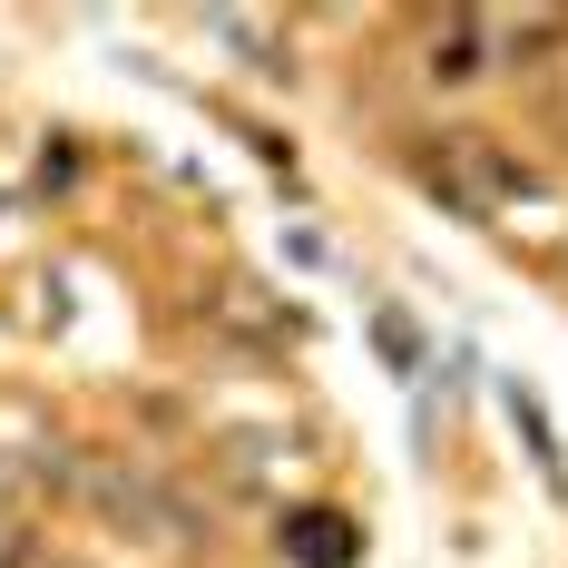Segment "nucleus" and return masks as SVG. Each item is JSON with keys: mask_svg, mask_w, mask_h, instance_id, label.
Returning <instances> with one entry per match:
<instances>
[{"mask_svg": "<svg viewBox=\"0 0 568 568\" xmlns=\"http://www.w3.org/2000/svg\"><path fill=\"white\" fill-rule=\"evenodd\" d=\"M500 69H510V20L500 10H442L422 30V79L432 89H480Z\"/></svg>", "mask_w": 568, "mask_h": 568, "instance_id": "nucleus-3", "label": "nucleus"}, {"mask_svg": "<svg viewBox=\"0 0 568 568\" xmlns=\"http://www.w3.org/2000/svg\"><path fill=\"white\" fill-rule=\"evenodd\" d=\"M422 176L452 196L460 216H549V235L568 226V206H559V186L529 168L519 148H500V138H422Z\"/></svg>", "mask_w": 568, "mask_h": 568, "instance_id": "nucleus-1", "label": "nucleus"}, {"mask_svg": "<svg viewBox=\"0 0 568 568\" xmlns=\"http://www.w3.org/2000/svg\"><path fill=\"white\" fill-rule=\"evenodd\" d=\"M79 490H89V510H99V519L138 529L148 549H196V510H186L176 490H158L148 470H118V460H99V470H79Z\"/></svg>", "mask_w": 568, "mask_h": 568, "instance_id": "nucleus-2", "label": "nucleus"}]
</instances>
